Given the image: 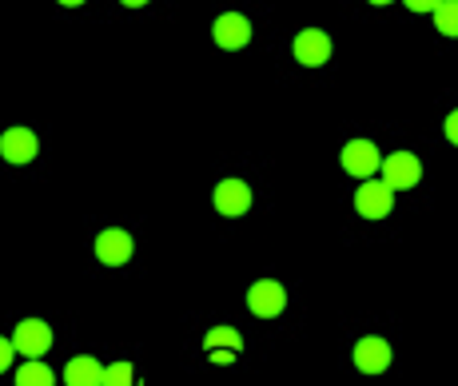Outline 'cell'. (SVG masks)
<instances>
[{
  "label": "cell",
  "mask_w": 458,
  "mask_h": 386,
  "mask_svg": "<svg viewBox=\"0 0 458 386\" xmlns=\"http://www.w3.org/2000/svg\"><path fill=\"white\" fill-rule=\"evenodd\" d=\"M211 204H216V212L224 219H240L251 212V183L240 180V175H224V180L216 183V191H211Z\"/></svg>",
  "instance_id": "6da1fadb"
},
{
  "label": "cell",
  "mask_w": 458,
  "mask_h": 386,
  "mask_svg": "<svg viewBox=\"0 0 458 386\" xmlns=\"http://www.w3.org/2000/svg\"><path fill=\"white\" fill-rule=\"evenodd\" d=\"M248 311L255 319H279L287 311V287L276 279H255L248 287Z\"/></svg>",
  "instance_id": "7a4b0ae2"
},
{
  "label": "cell",
  "mask_w": 458,
  "mask_h": 386,
  "mask_svg": "<svg viewBox=\"0 0 458 386\" xmlns=\"http://www.w3.org/2000/svg\"><path fill=\"white\" fill-rule=\"evenodd\" d=\"M131 251H136V243H131V235L124 227H104V231L92 239V256L100 259L104 267H128Z\"/></svg>",
  "instance_id": "3957f363"
},
{
  "label": "cell",
  "mask_w": 458,
  "mask_h": 386,
  "mask_svg": "<svg viewBox=\"0 0 458 386\" xmlns=\"http://www.w3.org/2000/svg\"><path fill=\"white\" fill-rule=\"evenodd\" d=\"M251 21L243 13H219L216 21H211V40H216V48L224 52H240L251 44Z\"/></svg>",
  "instance_id": "277c9868"
},
{
  "label": "cell",
  "mask_w": 458,
  "mask_h": 386,
  "mask_svg": "<svg viewBox=\"0 0 458 386\" xmlns=\"http://www.w3.org/2000/svg\"><path fill=\"white\" fill-rule=\"evenodd\" d=\"M292 52L303 68H323L335 52V40H331L327 29H303V32H295Z\"/></svg>",
  "instance_id": "5b68a950"
},
{
  "label": "cell",
  "mask_w": 458,
  "mask_h": 386,
  "mask_svg": "<svg viewBox=\"0 0 458 386\" xmlns=\"http://www.w3.org/2000/svg\"><path fill=\"white\" fill-rule=\"evenodd\" d=\"M378 168H383V183L391 191L419 188V180H422V164L415 152H391L386 160H378Z\"/></svg>",
  "instance_id": "8992f818"
},
{
  "label": "cell",
  "mask_w": 458,
  "mask_h": 386,
  "mask_svg": "<svg viewBox=\"0 0 458 386\" xmlns=\"http://www.w3.org/2000/svg\"><path fill=\"white\" fill-rule=\"evenodd\" d=\"M37 155H40V139L32 128H8L0 136V160L13 164V168H29Z\"/></svg>",
  "instance_id": "52a82bcc"
},
{
  "label": "cell",
  "mask_w": 458,
  "mask_h": 386,
  "mask_svg": "<svg viewBox=\"0 0 458 386\" xmlns=\"http://www.w3.org/2000/svg\"><path fill=\"white\" fill-rule=\"evenodd\" d=\"M13 347L24 358H44L52 350V327L44 319H21L13 331Z\"/></svg>",
  "instance_id": "ba28073f"
},
{
  "label": "cell",
  "mask_w": 458,
  "mask_h": 386,
  "mask_svg": "<svg viewBox=\"0 0 458 386\" xmlns=\"http://www.w3.org/2000/svg\"><path fill=\"white\" fill-rule=\"evenodd\" d=\"M351 363H355L363 374H383L386 366H391V343H386L383 335L355 339V347H351Z\"/></svg>",
  "instance_id": "9c48e42d"
},
{
  "label": "cell",
  "mask_w": 458,
  "mask_h": 386,
  "mask_svg": "<svg viewBox=\"0 0 458 386\" xmlns=\"http://www.w3.org/2000/svg\"><path fill=\"white\" fill-rule=\"evenodd\" d=\"M394 207V191L378 180H363L355 191V212L363 219H386Z\"/></svg>",
  "instance_id": "30bf717a"
},
{
  "label": "cell",
  "mask_w": 458,
  "mask_h": 386,
  "mask_svg": "<svg viewBox=\"0 0 458 386\" xmlns=\"http://www.w3.org/2000/svg\"><path fill=\"white\" fill-rule=\"evenodd\" d=\"M378 160H383V155H378V147L371 144V139H351L339 155L343 172L355 175V180H371V175L378 172Z\"/></svg>",
  "instance_id": "8fae6325"
},
{
  "label": "cell",
  "mask_w": 458,
  "mask_h": 386,
  "mask_svg": "<svg viewBox=\"0 0 458 386\" xmlns=\"http://www.w3.org/2000/svg\"><path fill=\"white\" fill-rule=\"evenodd\" d=\"M64 382L68 386H96V382H104V366L96 363L92 355H76L72 363L64 366Z\"/></svg>",
  "instance_id": "7c38bea8"
},
{
  "label": "cell",
  "mask_w": 458,
  "mask_h": 386,
  "mask_svg": "<svg viewBox=\"0 0 458 386\" xmlns=\"http://www.w3.org/2000/svg\"><path fill=\"white\" fill-rule=\"evenodd\" d=\"M16 386H52L56 382V374H52V366H44L40 358H24V366L13 374Z\"/></svg>",
  "instance_id": "4fadbf2b"
},
{
  "label": "cell",
  "mask_w": 458,
  "mask_h": 386,
  "mask_svg": "<svg viewBox=\"0 0 458 386\" xmlns=\"http://www.w3.org/2000/svg\"><path fill=\"white\" fill-rule=\"evenodd\" d=\"M204 347H208V355H211V350H240L243 335L235 327H211L204 335Z\"/></svg>",
  "instance_id": "5bb4252c"
},
{
  "label": "cell",
  "mask_w": 458,
  "mask_h": 386,
  "mask_svg": "<svg viewBox=\"0 0 458 386\" xmlns=\"http://www.w3.org/2000/svg\"><path fill=\"white\" fill-rule=\"evenodd\" d=\"M430 13H435V29L443 32L446 40H451L454 32H458V0H438Z\"/></svg>",
  "instance_id": "9a60e30c"
},
{
  "label": "cell",
  "mask_w": 458,
  "mask_h": 386,
  "mask_svg": "<svg viewBox=\"0 0 458 386\" xmlns=\"http://www.w3.org/2000/svg\"><path fill=\"white\" fill-rule=\"evenodd\" d=\"M131 379H136V371H131L128 358H120V363L104 366V386H128Z\"/></svg>",
  "instance_id": "2e32d148"
},
{
  "label": "cell",
  "mask_w": 458,
  "mask_h": 386,
  "mask_svg": "<svg viewBox=\"0 0 458 386\" xmlns=\"http://www.w3.org/2000/svg\"><path fill=\"white\" fill-rule=\"evenodd\" d=\"M13 358H16V347H13V339H4L0 335V374L13 366Z\"/></svg>",
  "instance_id": "e0dca14e"
},
{
  "label": "cell",
  "mask_w": 458,
  "mask_h": 386,
  "mask_svg": "<svg viewBox=\"0 0 458 386\" xmlns=\"http://www.w3.org/2000/svg\"><path fill=\"white\" fill-rule=\"evenodd\" d=\"M211 363H216V366H232L235 363V350H211Z\"/></svg>",
  "instance_id": "ac0fdd59"
},
{
  "label": "cell",
  "mask_w": 458,
  "mask_h": 386,
  "mask_svg": "<svg viewBox=\"0 0 458 386\" xmlns=\"http://www.w3.org/2000/svg\"><path fill=\"white\" fill-rule=\"evenodd\" d=\"M403 4H407L411 13H430V8H435L438 0H403Z\"/></svg>",
  "instance_id": "d6986e66"
},
{
  "label": "cell",
  "mask_w": 458,
  "mask_h": 386,
  "mask_svg": "<svg viewBox=\"0 0 458 386\" xmlns=\"http://www.w3.org/2000/svg\"><path fill=\"white\" fill-rule=\"evenodd\" d=\"M454 139H458V112L446 116V144H454Z\"/></svg>",
  "instance_id": "ffe728a7"
},
{
  "label": "cell",
  "mask_w": 458,
  "mask_h": 386,
  "mask_svg": "<svg viewBox=\"0 0 458 386\" xmlns=\"http://www.w3.org/2000/svg\"><path fill=\"white\" fill-rule=\"evenodd\" d=\"M120 4H128V8H144L148 0H120Z\"/></svg>",
  "instance_id": "44dd1931"
},
{
  "label": "cell",
  "mask_w": 458,
  "mask_h": 386,
  "mask_svg": "<svg viewBox=\"0 0 458 386\" xmlns=\"http://www.w3.org/2000/svg\"><path fill=\"white\" fill-rule=\"evenodd\" d=\"M60 4H64V8H81L84 0H60Z\"/></svg>",
  "instance_id": "7402d4cb"
},
{
  "label": "cell",
  "mask_w": 458,
  "mask_h": 386,
  "mask_svg": "<svg viewBox=\"0 0 458 386\" xmlns=\"http://www.w3.org/2000/svg\"><path fill=\"white\" fill-rule=\"evenodd\" d=\"M367 4H375V8H386V4H394V0H367Z\"/></svg>",
  "instance_id": "603a6c76"
}]
</instances>
